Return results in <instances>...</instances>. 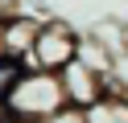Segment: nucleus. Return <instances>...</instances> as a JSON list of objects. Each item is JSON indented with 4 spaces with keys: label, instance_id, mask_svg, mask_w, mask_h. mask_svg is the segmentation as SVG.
<instances>
[{
    "label": "nucleus",
    "instance_id": "3",
    "mask_svg": "<svg viewBox=\"0 0 128 123\" xmlns=\"http://www.w3.org/2000/svg\"><path fill=\"white\" fill-rule=\"evenodd\" d=\"M58 78H62V90H66V103H70V107H78V111H87L91 103H99V98L112 90L108 74L91 70L83 57H74V62H70L66 70L58 74Z\"/></svg>",
    "mask_w": 128,
    "mask_h": 123
},
{
    "label": "nucleus",
    "instance_id": "6",
    "mask_svg": "<svg viewBox=\"0 0 128 123\" xmlns=\"http://www.w3.org/2000/svg\"><path fill=\"white\" fill-rule=\"evenodd\" d=\"M42 123H87V115L78 111V107H62V111H54L50 119H42Z\"/></svg>",
    "mask_w": 128,
    "mask_h": 123
},
{
    "label": "nucleus",
    "instance_id": "7",
    "mask_svg": "<svg viewBox=\"0 0 128 123\" xmlns=\"http://www.w3.org/2000/svg\"><path fill=\"white\" fill-rule=\"evenodd\" d=\"M0 123H29V119L17 115V111H8V107H0Z\"/></svg>",
    "mask_w": 128,
    "mask_h": 123
},
{
    "label": "nucleus",
    "instance_id": "1",
    "mask_svg": "<svg viewBox=\"0 0 128 123\" xmlns=\"http://www.w3.org/2000/svg\"><path fill=\"white\" fill-rule=\"evenodd\" d=\"M4 107L17 111V115H25L29 123H42V119H50L54 111H62V107H70V103H66V90H62L58 74H50V70H25Z\"/></svg>",
    "mask_w": 128,
    "mask_h": 123
},
{
    "label": "nucleus",
    "instance_id": "5",
    "mask_svg": "<svg viewBox=\"0 0 128 123\" xmlns=\"http://www.w3.org/2000/svg\"><path fill=\"white\" fill-rule=\"evenodd\" d=\"M29 66H25V57H12V53H0V107L8 103V94L17 90V82H21V74H25Z\"/></svg>",
    "mask_w": 128,
    "mask_h": 123
},
{
    "label": "nucleus",
    "instance_id": "4",
    "mask_svg": "<svg viewBox=\"0 0 128 123\" xmlns=\"http://www.w3.org/2000/svg\"><path fill=\"white\" fill-rule=\"evenodd\" d=\"M83 115H87V123H128V94L108 90V94H103L99 103H91Z\"/></svg>",
    "mask_w": 128,
    "mask_h": 123
},
{
    "label": "nucleus",
    "instance_id": "2",
    "mask_svg": "<svg viewBox=\"0 0 128 123\" xmlns=\"http://www.w3.org/2000/svg\"><path fill=\"white\" fill-rule=\"evenodd\" d=\"M78 57V37L66 21H42L37 25V37L25 53V66L29 70H50V74H62L70 62Z\"/></svg>",
    "mask_w": 128,
    "mask_h": 123
},
{
    "label": "nucleus",
    "instance_id": "8",
    "mask_svg": "<svg viewBox=\"0 0 128 123\" xmlns=\"http://www.w3.org/2000/svg\"><path fill=\"white\" fill-rule=\"evenodd\" d=\"M124 45H128V33H124Z\"/></svg>",
    "mask_w": 128,
    "mask_h": 123
}]
</instances>
